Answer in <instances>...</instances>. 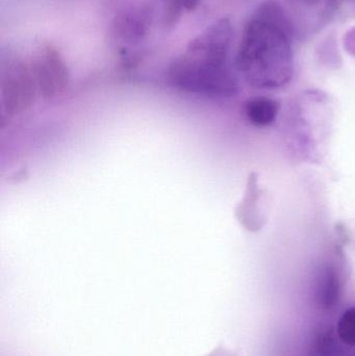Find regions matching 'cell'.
Masks as SVG:
<instances>
[{
  "mask_svg": "<svg viewBox=\"0 0 355 356\" xmlns=\"http://www.w3.org/2000/svg\"><path fill=\"white\" fill-rule=\"evenodd\" d=\"M292 27L275 0L263 2L242 35L236 66L256 89H279L294 74Z\"/></svg>",
  "mask_w": 355,
  "mask_h": 356,
  "instance_id": "cell-1",
  "label": "cell"
},
{
  "mask_svg": "<svg viewBox=\"0 0 355 356\" xmlns=\"http://www.w3.org/2000/svg\"><path fill=\"white\" fill-rule=\"evenodd\" d=\"M233 31L231 23L220 20L199 40L189 56L171 69L176 85L214 96H233L239 90L237 77L229 66Z\"/></svg>",
  "mask_w": 355,
  "mask_h": 356,
  "instance_id": "cell-2",
  "label": "cell"
},
{
  "mask_svg": "<svg viewBox=\"0 0 355 356\" xmlns=\"http://www.w3.org/2000/svg\"><path fill=\"white\" fill-rule=\"evenodd\" d=\"M33 93V81L26 68L17 65L8 71L2 81V100L8 115L20 113L31 106Z\"/></svg>",
  "mask_w": 355,
  "mask_h": 356,
  "instance_id": "cell-3",
  "label": "cell"
},
{
  "mask_svg": "<svg viewBox=\"0 0 355 356\" xmlns=\"http://www.w3.org/2000/svg\"><path fill=\"white\" fill-rule=\"evenodd\" d=\"M35 73L40 89L45 97L60 95L68 81L66 67L51 48H44L35 63Z\"/></svg>",
  "mask_w": 355,
  "mask_h": 356,
  "instance_id": "cell-4",
  "label": "cell"
},
{
  "mask_svg": "<svg viewBox=\"0 0 355 356\" xmlns=\"http://www.w3.org/2000/svg\"><path fill=\"white\" fill-rule=\"evenodd\" d=\"M279 106L276 100L272 98L258 96L246 102V117L252 125L256 127H266L272 124L279 116Z\"/></svg>",
  "mask_w": 355,
  "mask_h": 356,
  "instance_id": "cell-5",
  "label": "cell"
},
{
  "mask_svg": "<svg viewBox=\"0 0 355 356\" xmlns=\"http://www.w3.org/2000/svg\"><path fill=\"white\" fill-rule=\"evenodd\" d=\"M339 276L333 268H327L321 275L320 294L321 299L325 305L331 307L339 298Z\"/></svg>",
  "mask_w": 355,
  "mask_h": 356,
  "instance_id": "cell-6",
  "label": "cell"
},
{
  "mask_svg": "<svg viewBox=\"0 0 355 356\" xmlns=\"http://www.w3.org/2000/svg\"><path fill=\"white\" fill-rule=\"evenodd\" d=\"M337 332L344 344L355 346V307L348 309L340 318Z\"/></svg>",
  "mask_w": 355,
  "mask_h": 356,
  "instance_id": "cell-7",
  "label": "cell"
},
{
  "mask_svg": "<svg viewBox=\"0 0 355 356\" xmlns=\"http://www.w3.org/2000/svg\"><path fill=\"white\" fill-rule=\"evenodd\" d=\"M345 46H347L348 50L352 54H355V29L347 35V39L345 40Z\"/></svg>",
  "mask_w": 355,
  "mask_h": 356,
  "instance_id": "cell-8",
  "label": "cell"
}]
</instances>
